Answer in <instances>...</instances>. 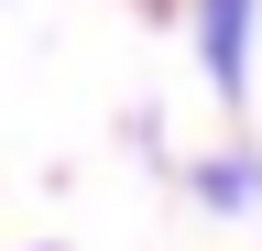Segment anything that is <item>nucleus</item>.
I'll return each mask as SVG.
<instances>
[{
	"label": "nucleus",
	"mask_w": 262,
	"mask_h": 251,
	"mask_svg": "<svg viewBox=\"0 0 262 251\" xmlns=\"http://www.w3.org/2000/svg\"><path fill=\"white\" fill-rule=\"evenodd\" d=\"M196 55H208L219 99H241L251 87V0H196Z\"/></svg>",
	"instance_id": "1"
},
{
	"label": "nucleus",
	"mask_w": 262,
	"mask_h": 251,
	"mask_svg": "<svg viewBox=\"0 0 262 251\" xmlns=\"http://www.w3.org/2000/svg\"><path fill=\"white\" fill-rule=\"evenodd\" d=\"M196 197L208 208H262V164L251 153H208V164H196Z\"/></svg>",
	"instance_id": "2"
}]
</instances>
